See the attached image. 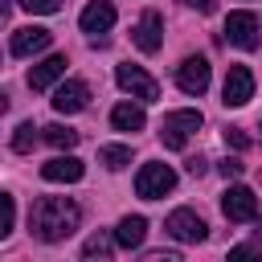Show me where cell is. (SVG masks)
<instances>
[{"instance_id":"obj_11","label":"cell","mask_w":262,"mask_h":262,"mask_svg":"<svg viewBox=\"0 0 262 262\" xmlns=\"http://www.w3.org/2000/svg\"><path fill=\"white\" fill-rule=\"evenodd\" d=\"M131 37H135V45H139L143 53H156V49L164 45V16H160V12H143V16L135 20Z\"/></svg>"},{"instance_id":"obj_9","label":"cell","mask_w":262,"mask_h":262,"mask_svg":"<svg viewBox=\"0 0 262 262\" xmlns=\"http://www.w3.org/2000/svg\"><path fill=\"white\" fill-rule=\"evenodd\" d=\"M164 229H168L176 242H205V233H209V225H205L192 209H176V213H168Z\"/></svg>"},{"instance_id":"obj_4","label":"cell","mask_w":262,"mask_h":262,"mask_svg":"<svg viewBox=\"0 0 262 262\" xmlns=\"http://www.w3.org/2000/svg\"><path fill=\"white\" fill-rule=\"evenodd\" d=\"M201 111H172V115H164V123H160V139H164V147H184L188 143V135L192 131H201Z\"/></svg>"},{"instance_id":"obj_18","label":"cell","mask_w":262,"mask_h":262,"mask_svg":"<svg viewBox=\"0 0 262 262\" xmlns=\"http://www.w3.org/2000/svg\"><path fill=\"white\" fill-rule=\"evenodd\" d=\"M41 139H45L49 147H57V151H61V147L70 151V147L78 143V131L66 127V123H49V127H41Z\"/></svg>"},{"instance_id":"obj_12","label":"cell","mask_w":262,"mask_h":262,"mask_svg":"<svg viewBox=\"0 0 262 262\" xmlns=\"http://www.w3.org/2000/svg\"><path fill=\"white\" fill-rule=\"evenodd\" d=\"M78 25H82V33H90V37L106 33V29L115 25V4H111V0H90V4L82 8Z\"/></svg>"},{"instance_id":"obj_14","label":"cell","mask_w":262,"mask_h":262,"mask_svg":"<svg viewBox=\"0 0 262 262\" xmlns=\"http://www.w3.org/2000/svg\"><path fill=\"white\" fill-rule=\"evenodd\" d=\"M82 160H74V156H53V160H45L41 164V176L49 180V184H74V180H82Z\"/></svg>"},{"instance_id":"obj_10","label":"cell","mask_w":262,"mask_h":262,"mask_svg":"<svg viewBox=\"0 0 262 262\" xmlns=\"http://www.w3.org/2000/svg\"><path fill=\"white\" fill-rule=\"evenodd\" d=\"M176 86L184 94H205L209 90V61L205 57H184L176 66Z\"/></svg>"},{"instance_id":"obj_15","label":"cell","mask_w":262,"mask_h":262,"mask_svg":"<svg viewBox=\"0 0 262 262\" xmlns=\"http://www.w3.org/2000/svg\"><path fill=\"white\" fill-rule=\"evenodd\" d=\"M66 66H70V61H66V53H49L41 66H33V70H29V90H49V86L66 74Z\"/></svg>"},{"instance_id":"obj_6","label":"cell","mask_w":262,"mask_h":262,"mask_svg":"<svg viewBox=\"0 0 262 262\" xmlns=\"http://www.w3.org/2000/svg\"><path fill=\"white\" fill-rule=\"evenodd\" d=\"M225 37L237 49H258V16L254 12H229L225 16Z\"/></svg>"},{"instance_id":"obj_3","label":"cell","mask_w":262,"mask_h":262,"mask_svg":"<svg viewBox=\"0 0 262 262\" xmlns=\"http://www.w3.org/2000/svg\"><path fill=\"white\" fill-rule=\"evenodd\" d=\"M176 188V172L168 168V164H143L139 172H135V192L143 196V201H160L164 192H172Z\"/></svg>"},{"instance_id":"obj_8","label":"cell","mask_w":262,"mask_h":262,"mask_svg":"<svg viewBox=\"0 0 262 262\" xmlns=\"http://www.w3.org/2000/svg\"><path fill=\"white\" fill-rule=\"evenodd\" d=\"M86 102H90V86L82 78H70L53 90V111L57 115H78V111H86Z\"/></svg>"},{"instance_id":"obj_13","label":"cell","mask_w":262,"mask_h":262,"mask_svg":"<svg viewBox=\"0 0 262 262\" xmlns=\"http://www.w3.org/2000/svg\"><path fill=\"white\" fill-rule=\"evenodd\" d=\"M49 41H53V33H49V29H41V25L16 29V33H12V57H33V53L49 49Z\"/></svg>"},{"instance_id":"obj_1","label":"cell","mask_w":262,"mask_h":262,"mask_svg":"<svg viewBox=\"0 0 262 262\" xmlns=\"http://www.w3.org/2000/svg\"><path fill=\"white\" fill-rule=\"evenodd\" d=\"M78 221H82V209L70 196H37L29 209V233L37 242H61L78 229Z\"/></svg>"},{"instance_id":"obj_23","label":"cell","mask_w":262,"mask_h":262,"mask_svg":"<svg viewBox=\"0 0 262 262\" xmlns=\"http://www.w3.org/2000/svg\"><path fill=\"white\" fill-rule=\"evenodd\" d=\"M25 12H33V16H49V12H57L61 8V0H16Z\"/></svg>"},{"instance_id":"obj_17","label":"cell","mask_w":262,"mask_h":262,"mask_svg":"<svg viewBox=\"0 0 262 262\" xmlns=\"http://www.w3.org/2000/svg\"><path fill=\"white\" fill-rule=\"evenodd\" d=\"M143 237H147V221H143L139 213H135V217H123L119 229H115V242H119L123 250H139Z\"/></svg>"},{"instance_id":"obj_27","label":"cell","mask_w":262,"mask_h":262,"mask_svg":"<svg viewBox=\"0 0 262 262\" xmlns=\"http://www.w3.org/2000/svg\"><path fill=\"white\" fill-rule=\"evenodd\" d=\"M188 8H196V12H213V0H184Z\"/></svg>"},{"instance_id":"obj_21","label":"cell","mask_w":262,"mask_h":262,"mask_svg":"<svg viewBox=\"0 0 262 262\" xmlns=\"http://www.w3.org/2000/svg\"><path fill=\"white\" fill-rule=\"evenodd\" d=\"M12 221H16V205H12L8 192H0V242L12 233Z\"/></svg>"},{"instance_id":"obj_31","label":"cell","mask_w":262,"mask_h":262,"mask_svg":"<svg viewBox=\"0 0 262 262\" xmlns=\"http://www.w3.org/2000/svg\"><path fill=\"white\" fill-rule=\"evenodd\" d=\"M254 237H258V242H262V221H258V225H254Z\"/></svg>"},{"instance_id":"obj_24","label":"cell","mask_w":262,"mask_h":262,"mask_svg":"<svg viewBox=\"0 0 262 262\" xmlns=\"http://www.w3.org/2000/svg\"><path fill=\"white\" fill-rule=\"evenodd\" d=\"M225 143L237 147V151H246V147H250V135H246L242 127H225Z\"/></svg>"},{"instance_id":"obj_19","label":"cell","mask_w":262,"mask_h":262,"mask_svg":"<svg viewBox=\"0 0 262 262\" xmlns=\"http://www.w3.org/2000/svg\"><path fill=\"white\" fill-rule=\"evenodd\" d=\"M98 164H106L111 172H119V168L131 164V147H123V143H102V147H98Z\"/></svg>"},{"instance_id":"obj_30","label":"cell","mask_w":262,"mask_h":262,"mask_svg":"<svg viewBox=\"0 0 262 262\" xmlns=\"http://www.w3.org/2000/svg\"><path fill=\"white\" fill-rule=\"evenodd\" d=\"M4 111H8V94L0 90V115H4Z\"/></svg>"},{"instance_id":"obj_16","label":"cell","mask_w":262,"mask_h":262,"mask_svg":"<svg viewBox=\"0 0 262 262\" xmlns=\"http://www.w3.org/2000/svg\"><path fill=\"white\" fill-rule=\"evenodd\" d=\"M111 127H115V131H143V127H147V115H143L139 102H119V106L111 111Z\"/></svg>"},{"instance_id":"obj_29","label":"cell","mask_w":262,"mask_h":262,"mask_svg":"<svg viewBox=\"0 0 262 262\" xmlns=\"http://www.w3.org/2000/svg\"><path fill=\"white\" fill-rule=\"evenodd\" d=\"M12 12V0H0V16H8Z\"/></svg>"},{"instance_id":"obj_28","label":"cell","mask_w":262,"mask_h":262,"mask_svg":"<svg viewBox=\"0 0 262 262\" xmlns=\"http://www.w3.org/2000/svg\"><path fill=\"white\" fill-rule=\"evenodd\" d=\"M188 172H192V176H201V172H205V160H201V156H196V160H188Z\"/></svg>"},{"instance_id":"obj_25","label":"cell","mask_w":262,"mask_h":262,"mask_svg":"<svg viewBox=\"0 0 262 262\" xmlns=\"http://www.w3.org/2000/svg\"><path fill=\"white\" fill-rule=\"evenodd\" d=\"M221 176H225V180H237V176H242V160H233V156L221 160Z\"/></svg>"},{"instance_id":"obj_5","label":"cell","mask_w":262,"mask_h":262,"mask_svg":"<svg viewBox=\"0 0 262 262\" xmlns=\"http://www.w3.org/2000/svg\"><path fill=\"white\" fill-rule=\"evenodd\" d=\"M221 213H225L229 221H254V217H258V196H254V188L233 184V188L221 196Z\"/></svg>"},{"instance_id":"obj_20","label":"cell","mask_w":262,"mask_h":262,"mask_svg":"<svg viewBox=\"0 0 262 262\" xmlns=\"http://www.w3.org/2000/svg\"><path fill=\"white\" fill-rule=\"evenodd\" d=\"M37 131H41V127L20 123V127H16V135H12V151H20V156H25V151H33V147H37V139H41Z\"/></svg>"},{"instance_id":"obj_26","label":"cell","mask_w":262,"mask_h":262,"mask_svg":"<svg viewBox=\"0 0 262 262\" xmlns=\"http://www.w3.org/2000/svg\"><path fill=\"white\" fill-rule=\"evenodd\" d=\"M229 258H258V246H233Z\"/></svg>"},{"instance_id":"obj_2","label":"cell","mask_w":262,"mask_h":262,"mask_svg":"<svg viewBox=\"0 0 262 262\" xmlns=\"http://www.w3.org/2000/svg\"><path fill=\"white\" fill-rule=\"evenodd\" d=\"M115 82L131 94V98H139V102H156L160 98V82L143 70V66H131V61H123L119 70H115Z\"/></svg>"},{"instance_id":"obj_7","label":"cell","mask_w":262,"mask_h":262,"mask_svg":"<svg viewBox=\"0 0 262 262\" xmlns=\"http://www.w3.org/2000/svg\"><path fill=\"white\" fill-rule=\"evenodd\" d=\"M254 98V74L246 66H229L225 74V90H221V102L225 106H246Z\"/></svg>"},{"instance_id":"obj_22","label":"cell","mask_w":262,"mask_h":262,"mask_svg":"<svg viewBox=\"0 0 262 262\" xmlns=\"http://www.w3.org/2000/svg\"><path fill=\"white\" fill-rule=\"evenodd\" d=\"M82 254H86V258H106V254H111V237H106V233H94V237L82 246Z\"/></svg>"}]
</instances>
